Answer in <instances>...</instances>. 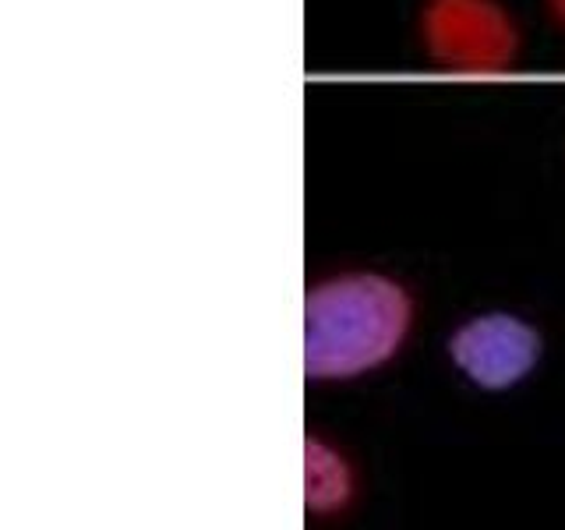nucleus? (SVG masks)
Listing matches in <instances>:
<instances>
[{
  "label": "nucleus",
  "instance_id": "obj_1",
  "mask_svg": "<svg viewBox=\"0 0 565 530\" xmlns=\"http://www.w3.org/2000/svg\"><path fill=\"white\" fill-rule=\"evenodd\" d=\"M414 305L396 279L379 273L332 276L305 300L308 379H358L396 358Z\"/></svg>",
  "mask_w": 565,
  "mask_h": 530
},
{
  "label": "nucleus",
  "instance_id": "obj_2",
  "mask_svg": "<svg viewBox=\"0 0 565 530\" xmlns=\"http://www.w3.org/2000/svg\"><path fill=\"white\" fill-rule=\"evenodd\" d=\"M420 40L431 61L467 75H491L516 61L520 32L499 0H428Z\"/></svg>",
  "mask_w": 565,
  "mask_h": 530
},
{
  "label": "nucleus",
  "instance_id": "obj_3",
  "mask_svg": "<svg viewBox=\"0 0 565 530\" xmlns=\"http://www.w3.org/2000/svg\"><path fill=\"white\" fill-rule=\"evenodd\" d=\"M449 353L470 382L484 389H509L537 364L541 336L512 315H481L459 326Z\"/></svg>",
  "mask_w": 565,
  "mask_h": 530
},
{
  "label": "nucleus",
  "instance_id": "obj_4",
  "mask_svg": "<svg viewBox=\"0 0 565 530\" xmlns=\"http://www.w3.org/2000/svg\"><path fill=\"white\" fill-rule=\"evenodd\" d=\"M353 495V474L347 459L332 446L318 438H308L305 446V499L315 512H335L350 502Z\"/></svg>",
  "mask_w": 565,
  "mask_h": 530
},
{
  "label": "nucleus",
  "instance_id": "obj_5",
  "mask_svg": "<svg viewBox=\"0 0 565 530\" xmlns=\"http://www.w3.org/2000/svg\"><path fill=\"white\" fill-rule=\"evenodd\" d=\"M547 11H552L558 25H565V0H547Z\"/></svg>",
  "mask_w": 565,
  "mask_h": 530
}]
</instances>
